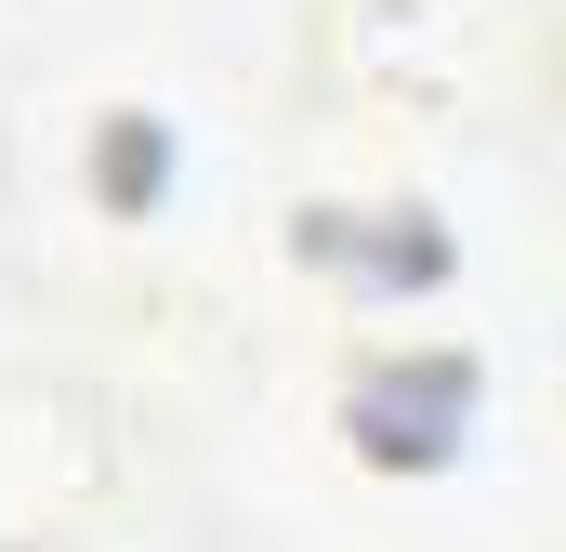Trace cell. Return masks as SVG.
I'll list each match as a JSON object with an SVG mask.
<instances>
[{"instance_id":"6da1fadb","label":"cell","mask_w":566,"mask_h":552,"mask_svg":"<svg viewBox=\"0 0 566 552\" xmlns=\"http://www.w3.org/2000/svg\"><path fill=\"white\" fill-rule=\"evenodd\" d=\"M343 434H356V460H382V474H434V460L474 434V369H461V355H396V369H369V382L343 395Z\"/></svg>"},{"instance_id":"3957f363","label":"cell","mask_w":566,"mask_h":552,"mask_svg":"<svg viewBox=\"0 0 566 552\" xmlns=\"http://www.w3.org/2000/svg\"><path fill=\"white\" fill-rule=\"evenodd\" d=\"M158 158H171V145H158V132H133V119H119V132H106V198H119V211H145V198H158V184H171V171H158Z\"/></svg>"},{"instance_id":"7a4b0ae2","label":"cell","mask_w":566,"mask_h":552,"mask_svg":"<svg viewBox=\"0 0 566 552\" xmlns=\"http://www.w3.org/2000/svg\"><path fill=\"white\" fill-rule=\"evenodd\" d=\"M303 251H316V264H369L356 289H434V276H448V224H434V211H316Z\"/></svg>"}]
</instances>
